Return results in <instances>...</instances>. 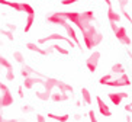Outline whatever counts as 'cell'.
Masks as SVG:
<instances>
[{
    "label": "cell",
    "instance_id": "obj_1",
    "mask_svg": "<svg viewBox=\"0 0 132 122\" xmlns=\"http://www.w3.org/2000/svg\"><path fill=\"white\" fill-rule=\"evenodd\" d=\"M96 103H97V109H99V113H100L102 116H105V118L112 116V110H110V108L106 105V102H105V100H103L102 97H99V96H97V97H96Z\"/></svg>",
    "mask_w": 132,
    "mask_h": 122
},
{
    "label": "cell",
    "instance_id": "obj_2",
    "mask_svg": "<svg viewBox=\"0 0 132 122\" xmlns=\"http://www.w3.org/2000/svg\"><path fill=\"white\" fill-rule=\"evenodd\" d=\"M13 103V96L12 93L9 90L3 92V95H2V97H0V109L2 108H6V106H10Z\"/></svg>",
    "mask_w": 132,
    "mask_h": 122
},
{
    "label": "cell",
    "instance_id": "obj_3",
    "mask_svg": "<svg viewBox=\"0 0 132 122\" xmlns=\"http://www.w3.org/2000/svg\"><path fill=\"white\" fill-rule=\"evenodd\" d=\"M126 97H128L126 93H110V95H109L110 102H112L115 106H119L120 103H122V99H126Z\"/></svg>",
    "mask_w": 132,
    "mask_h": 122
},
{
    "label": "cell",
    "instance_id": "obj_4",
    "mask_svg": "<svg viewBox=\"0 0 132 122\" xmlns=\"http://www.w3.org/2000/svg\"><path fill=\"white\" fill-rule=\"evenodd\" d=\"M48 118L50 119H54V121H57V122H67L68 121V115H55V113H48Z\"/></svg>",
    "mask_w": 132,
    "mask_h": 122
},
{
    "label": "cell",
    "instance_id": "obj_5",
    "mask_svg": "<svg viewBox=\"0 0 132 122\" xmlns=\"http://www.w3.org/2000/svg\"><path fill=\"white\" fill-rule=\"evenodd\" d=\"M97 60H99V54L96 52V54H94L93 57H92V58L87 61V67H89L90 71H94V70H96V63H97Z\"/></svg>",
    "mask_w": 132,
    "mask_h": 122
},
{
    "label": "cell",
    "instance_id": "obj_6",
    "mask_svg": "<svg viewBox=\"0 0 132 122\" xmlns=\"http://www.w3.org/2000/svg\"><path fill=\"white\" fill-rule=\"evenodd\" d=\"M51 99H52L54 102H62V100H67L68 96L62 95V93H54V95H51Z\"/></svg>",
    "mask_w": 132,
    "mask_h": 122
},
{
    "label": "cell",
    "instance_id": "obj_7",
    "mask_svg": "<svg viewBox=\"0 0 132 122\" xmlns=\"http://www.w3.org/2000/svg\"><path fill=\"white\" fill-rule=\"evenodd\" d=\"M109 86H125V84H129V79H126V76H123V79L120 80V82H109L108 83Z\"/></svg>",
    "mask_w": 132,
    "mask_h": 122
},
{
    "label": "cell",
    "instance_id": "obj_8",
    "mask_svg": "<svg viewBox=\"0 0 132 122\" xmlns=\"http://www.w3.org/2000/svg\"><path fill=\"white\" fill-rule=\"evenodd\" d=\"M58 84V82L57 80H54V79H50L47 83H45V92H48V93H51V90H52V87L54 86H57Z\"/></svg>",
    "mask_w": 132,
    "mask_h": 122
},
{
    "label": "cell",
    "instance_id": "obj_9",
    "mask_svg": "<svg viewBox=\"0 0 132 122\" xmlns=\"http://www.w3.org/2000/svg\"><path fill=\"white\" fill-rule=\"evenodd\" d=\"M81 96H83L84 103H87V105H90V103H92V96H90V93H89V90H87V89H81Z\"/></svg>",
    "mask_w": 132,
    "mask_h": 122
},
{
    "label": "cell",
    "instance_id": "obj_10",
    "mask_svg": "<svg viewBox=\"0 0 132 122\" xmlns=\"http://www.w3.org/2000/svg\"><path fill=\"white\" fill-rule=\"evenodd\" d=\"M57 86L60 87V90H61V92H73V87L68 86V84H64V83H60L58 82V84H57Z\"/></svg>",
    "mask_w": 132,
    "mask_h": 122
},
{
    "label": "cell",
    "instance_id": "obj_11",
    "mask_svg": "<svg viewBox=\"0 0 132 122\" xmlns=\"http://www.w3.org/2000/svg\"><path fill=\"white\" fill-rule=\"evenodd\" d=\"M116 35H118V38L123 39V42H129V41L126 39V36H125V29H123V28H120L119 31H116Z\"/></svg>",
    "mask_w": 132,
    "mask_h": 122
},
{
    "label": "cell",
    "instance_id": "obj_12",
    "mask_svg": "<svg viewBox=\"0 0 132 122\" xmlns=\"http://www.w3.org/2000/svg\"><path fill=\"white\" fill-rule=\"evenodd\" d=\"M51 96V93H48V92H44V93H36V97L41 99V100H48V97Z\"/></svg>",
    "mask_w": 132,
    "mask_h": 122
},
{
    "label": "cell",
    "instance_id": "obj_13",
    "mask_svg": "<svg viewBox=\"0 0 132 122\" xmlns=\"http://www.w3.org/2000/svg\"><path fill=\"white\" fill-rule=\"evenodd\" d=\"M35 82H39V80H35V79H29V80H26V82H25V87H26V89H31L32 84H34Z\"/></svg>",
    "mask_w": 132,
    "mask_h": 122
},
{
    "label": "cell",
    "instance_id": "obj_14",
    "mask_svg": "<svg viewBox=\"0 0 132 122\" xmlns=\"http://www.w3.org/2000/svg\"><path fill=\"white\" fill-rule=\"evenodd\" d=\"M89 118H90V122H99L94 115V110H89Z\"/></svg>",
    "mask_w": 132,
    "mask_h": 122
},
{
    "label": "cell",
    "instance_id": "obj_15",
    "mask_svg": "<svg viewBox=\"0 0 132 122\" xmlns=\"http://www.w3.org/2000/svg\"><path fill=\"white\" fill-rule=\"evenodd\" d=\"M109 16H110V19H112V20H116V19L119 20V16H118L116 13H113L112 10H109Z\"/></svg>",
    "mask_w": 132,
    "mask_h": 122
},
{
    "label": "cell",
    "instance_id": "obj_16",
    "mask_svg": "<svg viewBox=\"0 0 132 122\" xmlns=\"http://www.w3.org/2000/svg\"><path fill=\"white\" fill-rule=\"evenodd\" d=\"M36 122H45V116L41 115V113H38L36 115Z\"/></svg>",
    "mask_w": 132,
    "mask_h": 122
},
{
    "label": "cell",
    "instance_id": "obj_17",
    "mask_svg": "<svg viewBox=\"0 0 132 122\" xmlns=\"http://www.w3.org/2000/svg\"><path fill=\"white\" fill-rule=\"evenodd\" d=\"M125 110H126L128 113H132V103H129V105H125Z\"/></svg>",
    "mask_w": 132,
    "mask_h": 122
},
{
    "label": "cell",
    "instance_id": "obj_18",
    "mask_svg": "<svg viewBox=\"0 0 132 122\" xmlns=\"http://www.w3.org/2000/svg\"><path fill=\"white\" fill-rule=\"evenodd\" d=\"M22 112H26V113L28 112H31V106H23L22 108Z\"/></svg>",
    "mask_w": 132,
    "mask_h": 122
},
{
    "label": "cell",
    "instance_id": "obj_19",
    "mask_svg": "<svg viewBox=\"0 0 132 122\" xmlns=\"http://www.w3.org/2000/svg\"><path fill=\"white\" fill-rule=\"evenodd\" d=\"M0 122H19V121H18V119H9V121H7V119H4V118H3Z\"/></svg>",
    "mask_w": 132,
    "mask_h": 122
},
{
    "label": "cell",
    "instance_id": "obj_20",
    "mask_svg": "<svg viewBox=\"0 0 132 122\" xmlns=\"http://www.w3.org/2000/svg\"><path fill=\"white\" fill-rule=\"evenodd\" d=\"M0 64H2V66H6V67H10V66H9V64L6 63V61H4L3 58H0Z\"/></svg>",
    "mask_w": 132,
    "mask_h": 122
},
{
    "label": "cell",
    "instance_id": "obj_21",
    "mask_svg": "<svg viewBox=\"0 0 132 122\" xmlns=\"http://www.w3.org/2000/svg\"><path fill=\"white\" fill-rule=\"evenodd\" d=\"M0 90H3V92H6V90H7V87L4 86V84H2V83H0Z\"/></svg>",
    "mask_w": 132,
    "mask_h": 122
},
{
    "label": "cell",
    "instance_id": "obj_22",
    "mask_svg": "<svg viewBox=\"0 0 132 122\" xmlns=\"http://www.w3.org/2000/svg\"><path fill=\"white\" fill-rule=\"evenodd\" d=\"M7 79H9V80H12V79H13V74H12V71H9V73H7Z\"/></svg>",
    "mask_w": 132,
    "mask_h": 122
},
{
    "label": "cell",
    "instance_id": "obj_23",
    "mask_svg": "<svg viewBox=\"0 0 132 122\" xmlns=\"http://www.w3.org/2000/svg\"><path fill=\"white\" fill-rule=\"evenodd\" d=\"M19 96L20 97H23V92H22V89H19Z\"/></svg>",
    "mask_w": 132,
    "mask_h": 122
},
{
    "label": "cell",
    "instance_id": "obj_24",
    "mask_svg": "<svg viewBox=\"0 0 132 122\" xmlns=\"http://www.w3.org/2000/svg\"><path fill=\"white\" fill-rule=\"evenodd\" d=\"M2 119H3V115H2V112H0V121H2Z\"/></svg>",
    "mask_w": 132,
    "mask_h": 122
}]
</instances>
